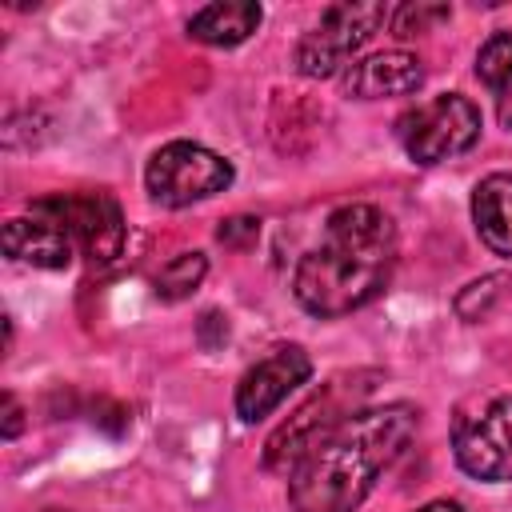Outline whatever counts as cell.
Instances as JSON below:
<instances>
[{"instance_id":"cell-1","label":"cell","mask_w":512,"mask_h":512,"mask_svg":"<svg viewBox=\"0 0 512 512\" xmlns=\"http://www.w3.org/2000/svg\"><path fill=\"white\" fill-rule=\"evenodd\" d=\"M396 268V224L376 204H340L312 244L296 272L292 296L304 312L320 320L348 316L372 304Z\"/></svg>"},{"instance_id":"cell-2","label":"cell","mask_w":512,"mask_h":512,"mask_svg":"<svg viewBox=\"0 0 512 512\" xmlns=\"http://www.w3.org/2000/svg\"><path fill=\"white\" fill-rule=\"evenodd\" d=\"M416 420V408L404 400L352 412L288 476V512H356L380 472L412 444Z\"/></svg>"},{"instance_id":"cell-3","label":"cell","mask_w":512,"mask_h":512,"mask_svg":"<svg viewBox=\"0 0 512 512\" xmlns=\"http://www.w3.org/2000/svg\"><path fill=\"white\" fill-rule=\"evenodd\" d=\"M356 380H360V376L332 380V384L320 388L312 400H304V404L268 436L260 464H264L268 472H276V476H292L352 412H360V408H352V384H356Z\"/></svg>"},{"instance_id":"cell-4","label":"cell","mask_w":512,"mask_h":512,"mask_svg":"<svg viewBox=\"0 0 512 512\" xmlns=\"http://www.w3.org/2000/svg\"><path fill=\"white\" fill-rule=\"evenodd\" d=\"M232 176L236 172L220 152H212L196 140H172L152 152V160L144 168V188L164 208H188L196 200L224 192L232 184Z\"/></svg>"},{"instance_id":"cell-5","label":"cell","mask_w":512,"mask_h":512,"mask_svg":"<svg viewBox=\"0 0 512 512\" xmlns=\"http://www.w3.org/2000/svg\"><path fill=\"white\" fill-rule=\"evenodd\" d=\"M388 16L392 12L380 0H340V4L324 8L320 24L312 32H304L300 44H296V68H300V76L324 80V76L340 72V64L352 52H360L380 32V24Z\"/></svg>"},{"instance_id":"cell-6","label":"cell","mask_w":512,"mask_h":512,"mask_svg":"<svg viewBox=\"0 0 512 512\" xmlns=\"http://www.w3.org/2000/svg\"><path fill=\"white\" fill-rule=\"evenodd\" d=\"M480 128V108L460 92H444L400 120V140L416 164H440L468 152L480 140Z\"/></svg>"},{"instance_id":"cell-7","label":"cell","mask_w":512,"mask_h":512,"mask_svg":"<svg viewBox=\"0 0 512 512\" xmlns=\"http://www.w3.org/2000/svg\"><path fill=\"white\" fill-rule=\"evenodd\" d=\"M456 464L488 484L512 480V396L488 400L480 412L460 416L452 432Z\"/></svg>"},{"instance_id":"cell-8","label":"cell","mask_w":512,"mask_h":512,"mask_svg":"<svg viewBox=\"0 0 512 512\" xmlns=\"http://www.w3.org/2000/svg\"><path fill=\"white\" fill-rule=\"evenodd\" d=\"M32 208L56 216L96 264H112L124 252L128 228L112 192H56V196L32 200Z\"/></svg>"},{"instance_id":"cell-9","label":"cell","mask_w":512,"mask_h":512,"mask_svg":"<svg viewBox=\"0 0 512 512\" xmlns=\"http://www.w3.org/2000/svg\"><path fill=\"white\" fill-rule=\"evenodd\" d=\"M312 376V356L300 344H284L276 352H268L264 360H256L240 384H236V416L244 424H260L264 416H272L288 392H296L300 384H308Z\"/></svg>"},{"instance_id":"cell-10","label":"cell","mask_w":512,"mask_h":512,"mask_svg":"<svg viewBox=\"0 0 512 512\" xmlns=\"http://www.w3.org/2000/svg\"><path fill=\"white\" fill-rule=\"evenodd\" d=\"M0 244H4V256L8 260H20V264H32V268L56 272V268H68L72 264V244L76 240H72V232L56 216L32 208V216H12L4 224Z\"/></svg>"},{"instance_id":"cell-11","label":"cell","mask_w":512,"mask_h":512,"mask_svg":"<svg viewBox=\"0 0 512 512\" xmlns=\"http://www.w3.org/2000/svg\"><path fill=\"white\" fill-rule=\"evenodd\" d=\"M424 84V64L404 52V48H388L376 56H364L356 64L344 68L340 88L356 100H384V96H408Z\"/></svg>"},{"instance_id":"cell-12","label":"cell","mask_w":512,"mask_h":512,"mask_svg":"<svg viewBox=\"0 0 512 512\" xmlns=\"http://www.w3.org/2000/svg\"><path fill=\"white\" fill-rule=\"evenodd\" d=\"M260 20H264V8L256 0H216L192 12L188 36L212 48H236L260 28Z\"/></svg>"},{"instance_id":"cell-13","label":"cell","mask_w":512,"mask_h":512,"mask_svg":"<svg viewBox=\"0 0 512 512\" xmlns=\"http://www.w3.org/2000/svg\"><path fill=\"white\" fill-rule=\"evenodd\" d=\"M472 224L496 256H512V172H492L472 188Z\"/></svg>"},{"instance_id":"cell-14","label":"cell","mask_w":512,"mask_h":512,"mask_svg":"<svg viewBox=\"0 0 512 512\" xmlns=\"http://www.w3.org/2000/svg\"><path fill=\"white\" fill-rule=\"evenodd\" d=\"M204 276H208V256L204 252H180V256H172L160 272H156V296L160 300H168V304H176V300H188L200 284H204Z\"/></svg>"},{"instance_id":"cell-15","label":"cell","mask_w":512,"mask_h":512,"mask_svg":"<svg viewBox=\"0 0 512 512\" xmlns=\"http://www.w3.org/2000/svg\"><path fill=\"white\" fill-rule=\"evenodd\" d=\"M476 76L492 92L512 88V32H492L476 52Z\"/></svg>"},{"instance_id":"cell-16","label":"cell","mask_w":512,"mask_h":512,"mask_svg":"<svg viewBox=\"0 0 512 512\" xmlns=\"http://www.w3.org/2000/svg\"><path fill=\"white\" fill-rule=\"evenodd\" d=\"M504 284H508V276L504 272H488V276H480V280H472V284H464L460 292H456V300H452V308H456V316L460 320H484L492 308H496V300L504 296Z\"/></svg>"},{"instance_id":"cell-17","label":"cell","mask_w":512,"mask_h":512,"mask_svg":"<svg viewBox=\"0 0 512 512\" xmlns=\"http://www.w3.org/2000/svg\"><path fill=\"white\" fill-rule=\"evenodd\" d=\"M452 16V8L448 4H432V0H408V4H400L392 16H388V24H392V36H400V40H408V36H424V32H432L436 24H444Z\"/></svg>"},{"instance_id":"cell-18","label":"cell","mask_w":512,"mask_h":512,"mask_svg":"<svg viewBox=\"0 0 512 512\" xmlns=\"http://www.w3.org/2000/svg\"><path fill=\"white\" fill-rule=\"evenodd\" d=\"M216 240L224 244V248H236V252H244V248H252L256 240H260V220L256 216H228V220H220L216 224Z\"/></svg>"},{"instance_id":"cell-19","label":"cell","mask_w":512,"mask_h":512,"mask_svg":"<svg viewBox=\"0 0 512 512\" xmlns=\"http://www.w3.org/2000/svg\"><path fill=\"white\" fill-rule=\"evenodd\" d=\"M196 336H200L204 348H216V344L228 340V320H224L220 312H204L200 324H196Z\"/></svg>"},{"instance_id":"cell-20","label":"cell","mask_w":512,"mask_h":512,"mask_svg":"<svg viewBox=\"0 0 512 512\" xmlns=\"http://www.w3.org/2000/svg\"><path fill=\"white\" fill-rule=\"evenodd\" d=\"M92 412H96L92 420H96V424H104L112 436H120V432L128 428V412H124L120 404H112V400H96V408H92Z\"/></svg>"},{"instance_id":"cell-21","label":"cell","mask_w":512,"mask_h":512,"mask_svg":"<svg viewBox=\"0 0 512 512\" xmlns=\"http://www.w3.org/2000/svg\"><path fill=\"white\" fill-rule=\"evenodd\" d=\"M20 428H24V408L16 404L12 392H4V440H16Z\"/></svg>"},{"instance_id":"cell-22","label":"cell","mask_w":512,"mask_h":512,"mask_svg":"<svg viewBox=\"0 0 512 512\" xmlns=\"http://www.w3.org/2000/svg\"><path fill=\"white\" fill-rule=\"evenodd\" d=\"M496 116H500V124L512 132V88L496 92Z\"/></svg>"},{"instance_id":"cell-23","label":"cell","mask_w":512,"mask_h":512,"mask_svg":"<svg viewBox=\"0 0 512 512\" xmlns=\"http://www.w3.org/2000/svg\"><path fill=\"white\" fill-rule=\"evenodd\" d=\"M416 512H464V504H456V500H428V504L416 508Z\"/></svg>"},{"instance_id":"cell-24","label":"cell","mask_w":512,"mask_h":512,"mask_svg":"<svg viewBox=\"0 0 512 512\" xmlns=\"http://www.w3.org/2000/svg\"><path fill=\"white\" fill-rule=\"evenodd\" d=\"M44 512H68V508H44Z\"/></svg>"}]
</instances>
